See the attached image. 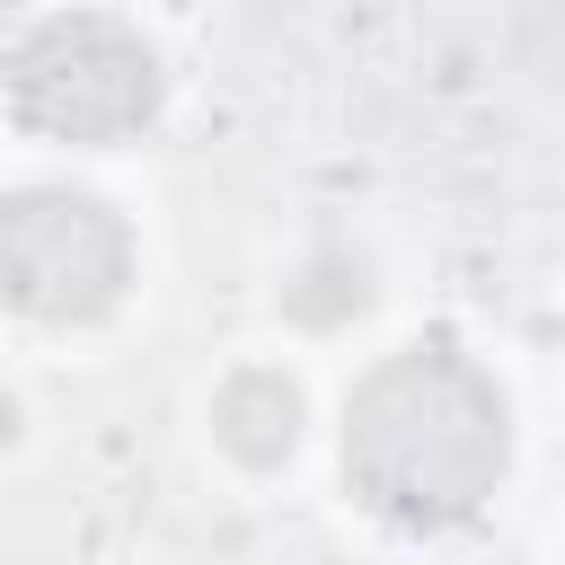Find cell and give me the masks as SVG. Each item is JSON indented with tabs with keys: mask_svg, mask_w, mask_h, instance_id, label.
Returning <instances> with one entry per match:
<instances>
[{
	"mask_svg": "<svg viewBox=\"0 0 565 565\" xmlns=\"http://www.w3.org/2000/svg\"><path fill=\"white\" fill-rule=\"evenodd\" d=\"M512 459L503 388L450 335L397 344L344 397V486L388 530H459L486 512Z\"/></svg>",
	"mask_w": 565,
	"mask_h": 565,
	"instance_id": "6da1fadb",
	"label": "cell"
},
{
	"mask_svg": "<svg viewBox=\"0 0 565 565\" xmlns=\"http://www.w3.org/2000/svg\"><path fill=\"white\" fill-rule=\"evenodd\" d=\"M0 88H9V115L26 132L71 141V150H106L159 115V53L124 18L79 9V18L26 26L0 62Z\"/></svg>",
	"mask_w": 565,
	"mask_h": 565,
	"instance_id": "7a4b0ae2",
	"label": "cell"
},
{
	"mask_svg": "<svg viewBox=\"0 0 565 565\" xmlns=\"http://www.w3.org/2000/svg\"><path fill=\"white\" fill-rule=\"evenodd\" d=\"M132 291V230L79 185L0 194V300L35 327H88Z\"/></svg>",
	"mask_w": 565,
	"mask_h": 565,
	"instance_id": "3957f363",
	"label": "cell"
},
{
	"mask_svg": "<svg viewBox=\"0 0 565 565\" xmlns=\"http://www.w3.org/2000/svg\"><path fill=\"white\" fill-rule=\"evenodd\" d=\"M212 433H221L247 468H274V459H291V441H300V388H291L282 371H238V380L221 388V406H212Z\"/></svg>",
	"mask_w": 565,
	"mask_h": 565,
	"instance_id": "277c9868",
	"label": "cell"
}]
</instances>
